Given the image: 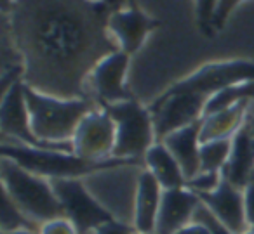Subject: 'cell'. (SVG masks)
Listing matches in <instances>:
<instances>
[{
	"instance_id": "1",
	"label": "cell",
	"mask_w": 254,
	"mask_h": 234,
	"mask_svg": "<svg viewBox=\"0 0 254 234\" xmlns=\"http://www.w3.org/2000/svg\"><path fill=\"white\" fill-rule=\"evenodd\" d=\"M110 16L108 0H14L2 19L21 52L26 87L61 99L91 97L94 68L120 50Z\"/></svg>"
},
{
	"instance_id": "2",
	"label": "cell",
	"mask_w": 254,
	"mask_h": 234,
	"mask_svg": "<svg viewBox=\"0 0 254 234\" xmlns=\"http://www.w3.org/2000/svg\"><path fill=\"white\" fill-rule=\"evenodd\" d=\"M25 97L32 132L46 142H70L82 118L99 108V102L92 97L61 99L37 92L26 85Z\"/></svg>"
},
{
	"instance_id": "3",
	"label": "cell",
	"mask_w": 254,
	"mask_h": 234,
	"mask_svg": "<svg viewBox=\"0 0 254 234\" xmlns=\"http://www.w3.org/2000/svg\"><path fill=\"white\" fill-rule=\"evenodd\" d=\"M2 156H7L26 168L32 174L46 179H82L94 172L105 168L120 167L139 160H126V158H108V160L92 161L80 158L75 153L58 149H37V147L23 146L18 142H2Z\"/></svg>"
},
{
	"instance_id": "4",
	"label": "cell",
	"mask_w": 254,
	"mask_h": 234,
	"mask_svg": "<svg viewBox=\"0 0 254 234\" xmlns=\"http://www.w3.org/2000/svg\"><path fill=\"white\" fill-rule=\"evenodd\" d=\"M0 177L2 189L39 226L53 219L66 217L53 184L46 177L32 174L7 156H2Z\"/></svg>"
},
{
	"instance_id": "5",
	"label": "cell",
	"mask_w": 254,
	"mask_h": 234,
	"mask_svg": "<svg viewBox=\"0 0 254 234\" xmlns=\"http://www.w3.org/2000/svg\"><path fill=\"white\" fill-rule=\"evenodd\" d=\"M143 170L145 168L139 167V161H132L120 167L94 172L87 177H82V181L113 219L132 226L136 194Z\"/></svg>"
},
{
	"instance_id": "6",
	"label": "cell",
	"mask_w": 254,
	"mask_h": 234,
	"mask_svg": "<svg viewBox=\"0 0 254 234\" xmlns=\"http://www.w3.org/2000/svg\"><path fill=\"white\" fill-rule=\"evenodd\" d=\"M103 108L112 116L117 127L113 158H126V160L145 158L146 151L155 144L153 140H157L150 109L143 108L132 99L106 104Z\"/></svg>"
},
{
	"instance_id": "7",
	"label": "cell",
	"mask_w": 254,
	"mask_h": 234,
	"mask_svg": "<svg viewBox=\"0 0 254 234\" xmlns=\"http://www.w3.org/2000/svg\"><path fill=\"white\" fill-rule=\"evenodd\" d=\"M0 129L4 139L12 137L14 142L23 146L37 147V149H58L73 153V144L70 142H46L32 132L30 127L28 106L25 97V84L23 80L12 84L2 94V108H0Z\"/></svg>"
},
{
	"instance_id": "8",
	"label": "cell",
	"mask_w": 254,
	"mask_h": 234,
	"mask_svg": "<svg viewBox=\"0 0 254 234\" xmlns=\"http://www.w3.org/2000/svg\"><path fill=\"white\" fill-rule=\"evenodd\" d=\"M64 208V215L75 224L78 234H94L99 226L115 220L92 196L82 179H51Z\"/></svg>"
},
{
	"instance_id": "9",
	"label": "cell",
	"mask_w": 254,
	"mask_h": 234,
	"mask_svg": "<svg viewBox=\"0 0 254 234\" xmlns=\"http://www.w3.org/2000/svg\"><path fill=\"white\" fill-rule=\"evenodd\" d=\"M209 99L193 92L167 91L150 108L155 127L157 142H162L171 132L188 127L204 118Z\"/></svg>"
},
{
	"instance_id": "10",
	"label": "cell",
	"mask_w": 254,
	"mask_h": 234,
	"mask_svg": "<svg viewBox=\"0 0 254 234\" xmlns=\"http://www.w3.org/2000/svg\"><path fill=\"white\" fill-rule=\"evenodd\" d=\"M117 127L105 108H96L82 118L71 137L73 153L80 158L101 161L113 158Z\"/></svg>"
},
{
	"instance_id": "11",
	"label": "cell",
	"mask_w": 254,
	"mask_h": 234,
	"mask_svg": "<svg viewBox=\"0 0 254 234\" xmlns=\"http://www.w3.org/2000/svg\"><path fill=\"white\" fill-rule=\"evenodd\" d=\"M249 80H254V63H251V61H226V63L207 64L191 77L173 85L171 91L193 92V94L211 99L216 92L223 91L230 85Z\"/></svg>"
},
{
	"instance_id": "12",
	"label": "cell",
	"mask_w": 254,
	"mask_h": 234,
	"mask_svg": "<svg viewBox=\"0 0 254 234\" xmlns=\"http://www.w3.org/2000/svg\"><path fill=\"white\" fill-rule=\"evenodd\" d=\"M127 68H129V54L124 50H117L99 61L89 80V87L98 97L99 104L106 106L132 99L126 87Z\"/></svg>"
},
{
	"instance_id": "13",
	"label": "cell",
	"mask_w": 254,
	"mask_h": 234,
	"mask_svg": "<svg viewBox=\"0 0 254 234\" xmlns=\"http://www.w3.org/2000/svg\"><path fill=\"white\" fill-rule=\"evenodd\" d=\"M197 196L233 234H242L244 231L249 229L246 203H244V189L237 187L225 177H221V182L214 191L202 192Z\"/></svg>"
},
{
	"instance_id": "14",
	"label": "cell",
	"mask_w": 254,
	"mask_h": 234,
	"mask_svg": "<svg viewBox=\"0 0 254 234\" xmlns=\"http://www.w3.org/2000/svg\"><path fill=\"white\" fill-rule=\"evenodd\" d=\"M200 198L187 186L174 189H164L157 215L155 234H176L188 224L193 222V215Z\"/></svg>"
},
{
	"instance_id": "15",
	"label": "cell",
	"mask_w": 254,
	"mask_h": 234,
	"mask_svg": "<svg viewBox=\"0 0 254 234\" xmlns=\"http://www.w3.org/2000/svg\"><path fill=\"white\" fill-rule=\"evenodd\" d=\"M157 25L159 23L155 19L148 18L145 12L139 11L134 5L120 9V11H113L108 19L110 33L117 40L120 50H124L129 56L139 50L148 33L153 32Z\"/></svg>"
},
{
	"instance_id": "16",
	"label": "cell",
	"mask_w": 254,
	"mask_h": 234,
	"mask_svg": "<svg viewBox=\"0 0 254 234\" xmlns=\"http://www.w3.org/2000/svg\"><path fill=\"white\" fill-rule=\"evenodd\" d=\"M221 175L240 189L254 179V136L247 120L232 137V153Z\"/></svg>"
},
{
	"instance_id": "17",
	"label": "cell",
	"mask_w": 254,
	"mask_h": 234,
	"mask_svg": "<svg viewBox=\"0 0 254 234\" xmlns=\"http://www.w3.org/2000/svg\"><path fill=\"white\" fill-rule=\"evenodd\" d=\"M200 122L174 130L162 140L178 160L187 181L200 174Z\"/></svg>"
},
{
	"instance_id": "18",
	"label": "cell",
	"mask_w": 254,
	"mask_h": 234,
	"mask_svg": "<svg viewBox=\"0 0 254 234\" xmlns=\"http://www.w3.org/2000/svg\"><path fill=\"white\" fill-rule=\"evenodd\" d=\"M164 187L153 177L152 172L145 168L139 177L138 194H136L134 208V229L145 234H155L157 215H159L160 201H162Z\"/></svg>"
},
{
	"instance_id": "19",
	"label": "cell",
	"mask_w": 254,
	"mask_h": 234,
	"mask_svg": "<svg viewBox=\"0 0 254 234\" xmlns=\"http://www.w3.org/2000/svg\"><path fill=\"white\" fill-rule=\"evenodd\" d=\"M249 106L251 102H239L223 111L205 115L200 122V142L204 144L209 140L232 139L239 132L240 127L246 123Z\"/></svg>"
},
{
	"instance_id": "20",
	"label": "cell",
	"mask_w": 254,
	"mask_h": 234,
	"mask_svg": "<svg viewBox=\"0 0 254 234\" xmlns=\"http://www.w3.org/2000/svg\"><path fill=\"white\" fill-rule=\"evenodd\" d=\"M146 170L152 172L153 177L160 182L164 189L183 187L187 184V179L181 170L180 163L174 158V154L167 149L164 142H155L145 154Z\"/></svg>"
},
{
	"instance_id": "21",
	"label": "cell",
	"mask_w": 254,
	"mask_h": 234,
	"mask_svg": "<svg viewBox=\"0 0 254 234\" xmlns=\"http://www.w3.org/2000/svg\"><path fill=\"white\" fill-rule=\"evenodd\" d=\"M239 102H251V104L254 102V80L230 85V87L216 92L205 104L204 116L223 111V109L230 108L233 104H239Z\"/></svg>"
},
{
	"instance_id": "22",
	"label": "cell",
	"mask_w": 254,
	"mask_h": 234,
	"mask_svg": "<svg viewBox=\"0 0 254 234\" xmlns=\"http://www.w3.org/2000/svg\"><path fill=\"white\" fill-rule=\"evenodd\" d=\"M4 191V189H2ZM2 233L12 231H40V226L32 220L14 201L7 192H2V217H0Z\"/></svg>"
},
{
	"instance_id": "23",
	"label": "cell",
	"mask_w": 254,
	"mask_h": 234,
	"mask_svg": "<svg viewBox=\"0 0 254 234\" xmlns=\"http://www.w3.org/2000/svg\"><path fill=\"white\" fill-rule=\"evenodd\" d=\"M232 153V139L200 144V172H221Z\"/></svg>"
},
{
	"instance_id": "24",
	"label": "cell",
	"mask_w": 254,
	"mask_h": 234,
	"mask_svg": "<svg viewBox=\"0 0 254 234\" xmlns=\"http://www.w3.org/2000/svg\"><path fill=\"white\" fill-rule=\"evenodd\" d=\"M193 222L202 224L211 234H233L202 201H200V205L197 206V210H195Z\"/></svg>"
},
{
	"instance_id": "25",
	"label": "cell",
	"mask_w": 254,
	"mask_h": 234,
	"mask_svg": "<svg viewBox=\"0 0 254 234\" xmlns=\"http://www.w3.org/2000/svg\"><path fill=\"white\" fill-rule=\"evenodd\" d=\"M221 172H200L198 175H195L193 179L187 181V187L191 189L195 194H202V192H211L221 182Z\"/></svg>"
},
{
	"instance_id": "26",
	"label": "cell",
	"mask_w": 254,
	"mask_h": 234,
	"mask_svg": "<svg viewBox=\"0 0 254 234\" xmlns=\"http://www.w3.org/2000/svg\"><path fill=\"white\" fill-rule=\"evenodd\" d=\"M39 234H78V229L68 217L53 219L40 226Z\"/></svg>"
},
{
	"instance_id": "27",
	"label": "cell",
	"mask_w": 254,
	"mask_h": 234,
	"mask_svg": "<svg viewBox=\"0 0 254 234\" xmlns=\"http://www.w3.org/2000/svg\"><path fill=\"white\" fill-rule=\"evenodd\" d=\"M218 0H197V14L200 28L205 33L212 32V19H214V11Z\"/></svg>"
},
{
	"instance_id": "28",
	"label": "cell",
	"mask_w": 254,
	"mask_h": 234,
	"mask_svg": "<svg viewBox=\"0 0 254 234\" xmlns=\"http://www.w3.org/2000/svg\"><path fill=\"white\" fill-rule=\"evenodd\" d=\"M240 2H244V0H218L216 11H214V19H212V28L214 30L223 28V25H225L226 19H228L230 12H232Z\"/></svg>"
},
{
	"instance_id": "29",
	"label": "cell",
	"mask_w": 254,
	"mask_h": 234,
	"mask_svg": "<svg viewBox=\"0 0 254 234\" xmlns=\"http://www.w3.org/2000/svg\"><path fill=\"white\" fill-rule=\"evenodd\" d=\"M134 231V227L129 226V224L119 222V220H110V222L99 226L94 231V234H132Z\"/></svg>"
},
{
	"instance_id": "30",
	"label": "cell",
	"mask_w": 254,
	"mask_h": 234,
	"mask_svg": "<svg viewBox=\"0 0 254 234\" xmlns=\"http://www.w3.org/2000/svg\"><path fill=\"white\" fill-rule=\"evenodd\" d=\"M244 203H246L247 226L254 229V179L244 187Z\"/></svg>"
},
{
	"instance_id": "31",
	"label": "cell",
	"mask_w": 254,
	"mask_h": 234,
	"mask_svg": "<svg viewBox=\"0 0 254 234\" xmlns=\"http://www.w3.org/2000/svg\"><path fill=\"white\" fill-rule=\"evenodd\" d=\"M176 234H211V233H209L202 224L191 222V224H188L187 227H183L181 231H178Z\"/></svg>"
},
{
	"instance_id": "32",
	"label": "cell",
	"mask_w": 254,
	"mask_h": 234,
	"mask_svg": "<svg viewBox=\"0 0 254 234\" xmlns=\"http://www.w3.org/2000/svg\"><path fill=\"white\" fill-rule=\"evenodd\" d=\"M12 2H14V0H2V14H4V12H7L9 9H11Z\"/></svg>"
},
{
	"instance_id": "33",
	"label": "cell",
	"mask_w": 254,
	"mask_h": 234,
	"mask_svg": "<svg viewBox=\"0 0 254 234\" xmlns=\"http://www.w3.org/2000/svg\"><path fill=\"white\" fill-rule=\"evenodd\" d=\"M2 234H39V231H12V233H2Z\"/></svg>"
},
{
	"instance_id": "34",
	"label": "cell",
	"mask_w": 254,
	"mask_h": 234,
	"mask_svg": "<svg viewBox=\"0 0 254 234\" xmlns=\"http://www.w3.org/2000/svg\"><path fill=\"white\" fill-rule=\"evenodd\" d=\"M247 123H249L251 130H253V136H254V115H249V116H247Z\"/></svg>"
},
{
	"instance_id": "35",
	"label": "cell",
	"mask_w": 254,
	"mask_h": 234,
	"mask_svg": "<svg viewBox=\"0 0 254 234\" xmlns=\"http://www.w3.org/2000/svg\"><path fill=\"white\" fill-rule=\"evenodd\" d=\"M242 234H254V229H251V227H249V229H247V231H244Z\"/></svg>"
},
{
	"instance_id": "36",
	"label": "cell",
	"mask_w": 254,
	"mask_h": 234,
	"mask_svg": "<svg viewBox=\"0 0 254 234\" xmlns=\"http://www.w3.org/2000/svg\"><path fill=\"white\" fill-rule=\"evenodd\" d=\"M132 234H145V233H139V231H134V233H132Z\"/></svg>"
}]
</instances>
